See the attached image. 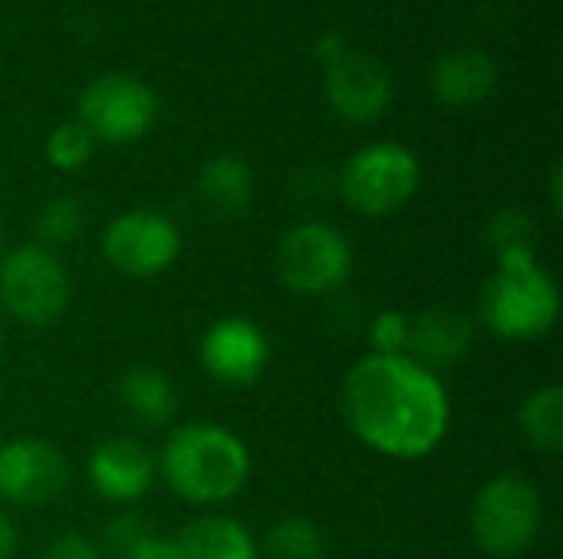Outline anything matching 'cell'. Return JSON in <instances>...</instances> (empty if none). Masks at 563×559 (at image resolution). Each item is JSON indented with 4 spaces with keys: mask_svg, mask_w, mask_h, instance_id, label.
<instances>
[{
    "mask_svg": "<svg viewBox=\"0 0 563 559\" xmlns=\"http://www.w3.org/2000/svg\"><path fill=\"white\" fill-rule=\"evenodd\" d=\"M353 244L327 221H300L277 241L274 267L280 283L297 297H330L353 277Z\"/></svg>",
    "mask_w": 563,
    "mask_h": 559,
    "instance_id": "cell-7",
    "label": "cell"
},
{
    "mask_svg": "<svg viewBox=\"0 0 563 559\" xmlns=\"http://www.w3.org/2000/svg\"><path fill=\"white\" fill-rule=\"evenodd\" d=\"M3 254H7V247H3V237H0V260H3Z\"/></svg>",
    "mask_w": 563,
    "mask_h": 559,
    "instance_id": "cell-32",
    "label": "cell"
},
{
    "mask_svg": "<svg viewBox=\"0 0 563 559\" xmlns=\"http://www.w3.org/2000/svg\"><path fill=\"white\" fill-rule=\"evenodd\" d=\"M475 333H478L475 316L462 310L452 306L422 310L419 316H412L409 326V356L442 376L445 369L459 366L472 353Z\"/></svg>",
    "mask_w": 563,
    "mask_h": 559,
    "instance_id": "cell-14",
    "label": "cell"
},
{
    "mask_svg": "<svg viewBox=\"0 0 563 559\" xmlns=\"http://www.w3.org/2000/svg\"><path fill=\"white\" fill-rule=\"evenodd\" d=\"M521 438L541 455H561L563 448V385L548 382L525 395L518 409Z\"/></svg>",
    "mask_w": 563,
    "mask_h": 559,
    "instance_id": "cell-19",
    "label": "cell"
},
{
    "mask_svg": "<svg viewBox=\"0 0 563 559\" xmlns=\"http://www.w3.org/2000/svg\"><path fill=\"white\" fill-rule=\"evenodd\" d=\"M99 250L115 273L152 280L178 264L181 231L168 214L155 208H129L102 227Z\"/></svg>",
    "mask_w": 563,
    "mask_h": 559,
    "instance_id": "cell-8",
    "label": "cell"
},
{
    "mask_svg": "<svg viewBox=\"0 0 563 559\" xmlns=\"http://www.w3.org/2000/svg\"><path fill=\"white\" fill-rule=\"evenodd\" d=\"M538 234H541L538 221L521 208H501L485 224V241L495 257L515 250H538Z\"/></svg>",
    "mask_w": 563,
    "mask_h": 559,
    "instance_id": "cell-22",
    "label": "cell"
},
{
    "mask_svg": "<svg viewBox=\"0 0 563 559\" xmlns=\"http://www.w3.org/2000/svg\"><path fill=\"white\" fill-rule=\"evenodd\" d=\"M548 194H551V211H554V214H561L563 211V168L561 165H554V168H551Z\"/></svg>",
    "mask_w": 563,
    "mask_h": 559,
    "instance_id": "cell-30",
    "label": "cell"
},
{
    "mask_svg": "<svg viewBox=\"0 0 563 559\" xmlns=\"http://www.w3.org/2000/svg\"><path fill=\"white\" fill-rule=\"evenodd\" d=\"M261 557L271 559H323L327 557V537L317 521L290 514L267 527L261 540Z\"/></svg>",
    "mask_w": 563,
    "mask_h": 559,
    "instance_id": "cell-20",
    "label": "cell"
},
{
    "mask_svg": "<svg viewBox=\"0 0 563 559\" xmlns=\"http://www.w3.org/2000/svg\"><path fill=\"white\" fill-rule=\"evenodd\" d=\"M73 300V280L59 254L36 241L16 244L0 260V306L30 329H46L63 320Z\"/></svg>",
    "mask_w": 563,
    "mask_h": 559,
    "instance_id": "cell-5",
    "label": "cell"
},
{
    "mask_svg": "<svg viewBox=\"0 0 563 559\" xmlns=\"http://www.w3.org/2000/svg\"><path fill=\"white\" fill-rule=\"evenodd\" d=\"M419 185L422 161L402 142H369L340 171V194L363 217H393L419 194Z\"/></svg>",
    "mask_w": 563,
    "mask_h": 559,
    "instance_id": "cell-6",
    "label": "cell"
},
{
    "mask_svg": "<svg viewBox=\"0 0 563 559\" xmlns=\"http://www.w3.org/2000/svg\"><path fill=\"white\" fill-rule=\"evenodd\" d=\"M46 161L56 168V171H79L92 161V152H96V138L79 125V122H63L56 125L49 135H46Z\"/></svg>",
    "mask_w": 563,
    "mask_h": 559,
    "instance_id": "cell-23",
    "label": "cell"
},
{
    "mask_svg": "<svg viewBox=\"0 0 563 559\" xmlns=\"http://www.w3.org/2000/svg\"><path fill=\"white\" fill-rule=\"evenodd\" d=\"M69 488L66 455L36 435L0 445V507H49Z\"/></svg>",
    "mask_w": 563,
    "mask_h": 559,
    "instance_id": "cell-10",
    "label": "cell"
},
{
    "mask_svg": "<svg viewBox=\"0 0 563 559\" xmlns=\"http://www.w3.org/2000/svg\"><path fill=\"white\" fill-rule=\"evenodd\" d=\"M20 554V530L7 507H0V559H16Z\"/></svg>",
    "mask_w": 563,
    "mask_h": 559,
    "instance_id": "cell-28",
    "label": "cell"
},
{
    "mask_svg": "<svg viewBox=\"0 0 563 559\" xmlns=\"http://www.w3.org/2000/svg\"><path fill=\"white\" fill-rule=\"evenodd\" d=\"M343 49H346V40H343L340 33H323V36L317 40V56H320V63L340 56Z\"/></svg>",
    "mask_w": 563,
    "mask_h": 559,
    "instance_id": "cell-29",
    "label": "cell"
},
{
    "mask_svg": "<svg viewBox=\"0 0 563 559\" xmlns=\"http://www.w3.org/2000/svg\"><path fill=\"white\" fill-rule=\"evenodd\" d=\"M254 171L241 155H214L195 178V194L214 217H241L254 204Z\"/></svg>",
    "mask_w": 563,
    "mask_h": 559,
    "instance_id": "cell-17",
    "label": "cell"
},
{
    "mask_svg": "<svg viewBox=\"0 0 563 559\" xmlns=\"http://www.w3.org/2000/svg\"><path fill=\"white\" fill-rule=\"evenodd\" d=\"M40 559H102V550L92 537H86L79 530H63L46 544Z\"/></svg>",
    "mask_w": 563,
    "mask_h": 559,
    "instance_id": "cell-26",
    "label": "cell"
},
{
    "mask_svg": "<svg viewBox=\"0 0 563 559\" xmlns=\"http://www.w3.org/2000/svg\"><path fill=\"white\" fill-rule=\"evenodd\" d=\"M122 559H181V547H178L175 537L148 530Z\"/></svg>",
    "mask_w": 563,
    "mask_h": 559,
    "instance_id": "cell-27",
    "label": "cell"
},
{
    "mask_svg": "<svg viewBox=\"0 0 563 559\" xmlns=\"http://www.w3.org/2000/svg\"><path fill=\"white\" fill-rule=\"evenodd\" d=\"M152 530V524L145 521V517H139V514H132V511H122V514H115L109 524H106V540H102V547L99 550H106V554H115V557L122 559L145 534Z\"/></svg>",
    "mask_w": 563,
    "mask_h": 559,
    "instance_id": "cell-25",
    "label": "cell"
},
{
    "mask_svg": "<svg viewBox=\"0 0 563 559\" xmlns=\"http://www.w3.org/2000/svg\"><path fill=\"white\" fill-rule=\"evenodd\" d=\"M498 89V63L485 49H449L432 66V96L449 109H472Z\"/></svg>",
    "mask_w": 563,
    "mask_h": 559,
    "instance_id": "cell-15",
    "label": "cell"
},
{
    "mask_svg": "<svg viewBox=\"0 0 563 559\" xmlns=\"http://www.w3.org/2000/svg\"><path fill=\"white\" fill-rule=\"evenodd\" d=\"M86 478L92 491L115 507L139 504L158 481L155 455L129 435H115L99 441L86 458Z\"/></svg>",
    "mask_w": 563,
    "mask_h": 559,
    "instance_id": "cell-13",
    "label": "cell"
},
{
    "mask_svg": "<svg viewBox=\"0 0 563 559\" xmlns=\"http://www.w3.org/2000/svg\"><path fill=\"white\" fill-rule=\"evenodd\" d=\"M323 96L340 119L366 125L386 115L396 86L383 59L346 46L340 56L323 63Z\"/></svg>",
    "mask_w": 563,
    "mask_h": 559,
    "instance_id": "cell-12",
    "label": "cell"
},
{
    "mask_svg": "<svg viewBox=\"0 0 563 559\" xmlns=\"http://www.w3.org/2000/svg\"><path fill=\"white\" fill-rule=\"evenodd\" d=\"M409 326H412V316H406L402 310H396V306L379 310L366 326L369 353H376V356H409Z\"/></svg>",
    "mask_w": 563,
    "mask_h": 559,
    "instance_id": "cell-24",
    "label": "cell"
},
{
    "mask_svg": "<svg viewBox=\"0 0 563 559\" xmlns=\"http://www.w3.org/2000/svg\"><path fill=\"white\" fill-rule=\"evenodd\" d=\"M158 119V99L148 82L125 72L96 76L76 102V122L106 145H129L152 132Z\"/></svg>",
    "mask_w": 563,
    "mask_h": 559,
    "instance_id": "cell-9",
    "label": "cell"
},
{
    "mask_svg": "<svg viewBox=\"0 0 563 559\" xmlns=\"http://www.w3.org/2000/svg\"><path fill=\"white\" fill-rule=\"evenodd\" d=\"M115 395L122 412L145 428H165L178 415V389L158 366H129L119 376Z\"/></svg>",
    "mask_w": 563,
    "mask_h": 559,
    "instance_id": "cell-16",
    "label": "cell"
},
{
    "mask_svg": "<svg viewBox=\"0 0 563 559\" xmlns=\"http://www.w3.org/2000/svg\"><path fill=\"white\" fill-rule=\"evenodd\" d=\"M544 524V501L534 481L505 471L488 478L468 514L475 547L492 559H518L538 544Z\"/></svg>",
    "mask_w": 563,
    "mask_h": 559,
    "instance_id": "cell-4",
    "label": "cell"
},
{
    "mask_svg": "<svg viewBox=\"0 0 563 559\" xmlns=\"http://www.w3.org/2000/svg\"><path fill=\"white\" fill-rule=\"evenodd\" d=\"M158 481L168 491L201 511L234 501L251 481V448L247 441L218 422H185L175 425L155 455Z\"/></svg>",
    "mask_w": 563,
    "mask_h": 559,
    "instance_id": "cell-2",
    "label": "cell"
},
{
    "mask_svg": "<svg viewBox=\"0 0 563 559\" xmlns=\"http://www.w3.org/2000/svg\"><path fill=\"white\" fill-rule=\"evenodd\" d=\"M86 227V208L79 198L73 194H56L49 198L40 211H36V221H33V241L53 254H59L63 247L76 244V237L82 234Z\"/></svg>",
    "mask_w": 563,
    "mask_h": 559,
    "instance_id": "cell-21",
    "label": "cell"
},
{
    "mask_svg": "<svg viewBox=\"0 0 563 559\" xmlns=\"http://www.w3.org/2000/svg\"><path fill=\"white\" fill-rule=\"evenodd\" d=\"M0 353H3V320H0Z\"/></svg>",
    "mask_w": 563,
    "mask_h": 559,
    "instance_id": "cell-31",
    "label": "cell"
},
{
    "mask_svg": "<svg viewBox=\"0 0 563 559\" xmlns=\"http://www.w3.org/2000/svg\"><path fill=\"white\" fill-rule=\"evenodd\" d=\"M0 415H3V395H0Z\"/></svg>",
    "mask_w": 563,
    "mask_h": 559,
    "instance_id": "cell-33",
    "label": "cell"
},
{
    "mask_svg": "<svg viewBox=\"0 0 563 559\" xmlns=\"http://www.w3.org/2000/svg\"><path fill=\"white\" fill-rule=\"evenodd\" d=\"M561 320V290L538 250L495 257V270L482 287L478 323L505 343H538Z\"/></svg>",
    "mask_w": 563,
    "mask_h": 559,
    "instance_id": "cell-3",
    "label": "cell"
},
{
    "mask_svg": "<svg viewBox=\"0 0 563 559\" xmlns=\"http://www.w3.org/2000/svg\"><path fill=\"white\" fill-rule=\"evenodd\" d=\"M274 346L264 326L251 316H221L214 320L198 343V362L211 382L228 389H247L264 379Z\"/></svg>",
    "mask_w": 563,
    "mask_h": 559,
    "instance_id": "cell-11",
    "label": "cell"
},
{
    "mask_svg": "<svg viewBox=\"0 0 563 559\" xmlns=\"http://www.w3.org/2000/svg\"><path fill=\"white\" fill-rule=\"evenodd\" d=\"M181 559H261L257 537L228 514H201L175 537Z\"/></svg>",
    "mask_w": 563,
    "mask_h": 559,
    "instance_id": "cell-18",
    "label": "cell"
},
{
    "mask_svg": "<svg viewBox=\"0 0 563 559\" xmlns=\"http://www.w3.org/2000/svg\"><path fill=\"white\" fill-rule=\"evenodd\" d=\"M340 405L363 448L402 465L432 458L452 428L445 379L412 356L366 353L350 366Z\"/></svg>",
    "mask_w": 563,
    "mask_h": 559,
    "instance_id": "cell-1",
    "label": "cell"
}]
</instances>
